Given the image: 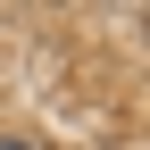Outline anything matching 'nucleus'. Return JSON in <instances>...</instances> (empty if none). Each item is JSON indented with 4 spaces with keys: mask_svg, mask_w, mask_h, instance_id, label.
Wrapping results in <instances>:
<instances>
[{
    "mask_svg": "<svg viewBox=\"0 0 150 150\" xmlns=\"http://www.w3.org/2000/svg\"><path fill=\"white\" fill-rule=\"evenodd\" d=\"M0 150H25V142H0Z\"/></svg>",
    "mask_w": 150,
    "mask_h": 150,
    "instance_id": "1",
    "label": "nucleus"
}]
</instances>
